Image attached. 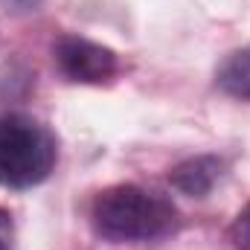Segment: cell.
Returning <instances> with one entry per match:
<instances>
[{
	"mask_svg": "<svg viewBox=\"0 0 250 250\" xmlns=\"http://www.w3.org/2000/svg\"><path fill=\"white\" fill-rule=\"evenodd\" d=\"M90 221L105 242H151L175 230L178 209L169 198L137 184H117L93 198Z\"/></svg>",
	"mask_w": 250,
	"mask_h": 250,
	"instance_id": "6da1fadb",
	"label": "cell"
},
{
	"mask_svg": "<svg viewBox=\"0 0 250 250\" xmlns=\"http://www.w3.org/2000/svg\"><path fill=\"white\" fill-rule=\"evenodd\" d=\"M59 160V143L47 125L23 114H0V187L32 189Z\"/></svg>",
	"mask_w": 250,
	"mask_h": 250,
	"instance_id": "7a4b0ae2",
	"label": "cell"
},
{
	"mask_svg": "<svg viewBox=\"0 0 250 250\" xmlns=\"http://www.w3.org/2000/svg\"><path fill=\"white\" fill-rule=\"evenodd\" d=\"M53 59L64 79L76 84H102L120 70V59L114 50L79 35H62L53 44Z\"/></svg>",
	"mask_w": 250,
	"mask_h": 250,
	"instance_id": "3957f363",
	"label": "cell"
},
{
	"mask_svg": "<svg viewBox=\"0 0 250 250\" xmlns=\"http://www.w3.org/2000/svg\"><path fill=\"white\" fill-rule=\"evenodd\" d=\"M221 175H224V160L221 157L198 154V157H189L184 163H178L169 172V184L178 192L189 195V198H204L221 181Z\"/></svg>",
	"mask_w": 250,
	"mask_h": 250,
	"instance_id": "277c9868",
	"label": "cell"
},
{
	"mask_svg": "<svg viewBox=\"0 0 250 250\" xmlns=\"http://www.w3.org/2000/svg\"><path fill=\"white\" fill-rule=\"evenodd\" d=\"M215 84L227 96L250 102V47H242V50L230 53L221 62L218 73H215Z\"/></svg>",
	"mask_w": 250,
	"mask_h": 250,
	"instance_id": "5b68a950",
	"label": "cell"
},
{
	"mask_svg": "<svg viewBox=\"0 0 250 250\" xmlns=\"http://www.w3.org/2000/svg\"><path fill=\"white\" fill-rule=\"evenodd\" d=\"M230 242L236 250H250V204L233 218L230 227Z\"/></svg>",
	"mask_w": 250,
	"mask_h": 250,
	"instance_id": "8992f818",
	"label": "cell"
},
{
	"mask_svg": "<svg viewBox=\"0 0 250 250\" xmlns=\"http://www.w3.org/2000/svg\"><path fill=\"white\" fill-rule=\"evenodd\" d=\"M0 250H15V224L6 209H0Z\"/></svg>",
	"mask_w": 250,
	"mask_h": 250,
	"instance_id": "52a82bcc",
	"label": "cell"
},
{
	"mask_svg": "<svg viewBox=\"0 0 250 250\" xmlns=\"http://www.w3.org/2000/svg\"><path fill=\"white\" fill-rule=\"evenodd\" d=\"M44 0H0V6L6 12H15V15H26V12H35Z\"/></svg>",
	"mask_w": 250,
	"mask_h": 250,
	"instance_id": "ba28073f",
	"label": "cell"
}]
</instances>
